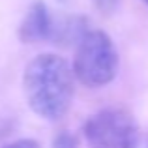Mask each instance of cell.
Masks as SVG:
<instances>
[{
    "mask_svg": "<svg viewBox=\"0 0 148 148\" xmlns=\"http://www.w3.org/2000/svg\"><path fill=\"white\" fill-rule=\"evenodd\" d=\"M73 69L58 54H40L26 66L23 75L26 103L41 118L58 120L73 101Z\"/></svg>",
    "mask_w": 148,
    "mask_h": 148,
    "instance_id": "1",
    "label": "cell"
},
{
    "mask_svg": "<svg viewBox=\"0 0 148 148\" xmlns=\"http://www.w3.org/2000/svg\"><path fill=\"white\" fill-rule=\"evenodd\" d=\"M73 75L90 88L109 84L118 71V53L103 30H88L77 43Z\"/></svg>",
    "mask_w": 148,
    "mask_h": 148,
    "instance_id": "2",
    "label": "cell"
},
{
    "mask_svg": "<svg viewBox=\"0 0 148 148\" xmlns=\"http://www.w3.org/2000/svg\"><path fill=\"white\" fill-rule=\"evenodd\" d=\"M88 148H137L141 131L135 118L124 109H103L84 124Z\"/></svg>",
    "mask_w": 148,
    "mask_h": 148,
    "instance_id": "3",
    "label": "cell"
},
{
    "mask_svg": "<svg viewBox=\"0 0 148 148\" xmlns=\"http://www.w3.org/2000/svg\"><path fill=\"white\" fill-rule=\"evenodd\" d=\"M53 15L47 6L41 2L32 4L28 13L25 15L21 26H19V40L23 43H40V41H51L53 34Z\"/></svg>",
    "mask_w": 148,
    "mask_h": 148,
    "instance_id": "4",
    "label": "cell"
},
{
    "mask_svg": "<svg viewBox=\"0 0 148 148\" xmlns=\"http://www.w3.org/2000/svg\"><path fill=\"white\" fill-rule=\"evenodd\" d=\"M54 148H77L75 137H71L69 133H60L54 139Z\"/></svg>",
    "mask_w": 148,
    "mask_h": 148,
    "instance_id": "5",
    "label": "cell"
},
{
    "mask_svg": "<svg viewBox=\"0 0 148 148\" xmlns=\"http://www.w3.org/2000/svg\"><path fill=\"white\" fill-rule=\"evenodd\" d=\"M116 2H118V0H94L96 8H98L99 11H103V13H111V11L114 10Z\"/></svg>",
    "mask_w": 148,
    "mask_h": 148,
    "instance_id": "6",
    "label": "cell"
},
{
    "mask_svg": "<svg viewBox=\"0 0 148 148\" xmlns=\"http://www.w3.org/2000/svg\"><path fill=\"white\" fill-rule=\"evenodd\" d=\"M4 148H40V145L36 141H32V139H21V141H15Z\"/></svg>",
    "mask_w": 148,
    "mask_h": 148,
    "instance_id": "7",
    "label": "cell"
},
{
    "mask_svg": "<svg viewBox=\"0 0 148 148\" xmlns=\"http://www.w3.org/2000/svg\"><path fill=\"white\" fill-rule=\"evenodd\" d=\"M145 2H146V4H148V0H145Z\"/></svg>",
    "mask_w": 148,
    "mask_h": 148,
    "instance_id": "8",
    "label": "cell"
}]
</instances>
